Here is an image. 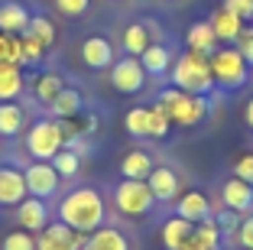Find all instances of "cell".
<instances>
[{
  "label": "cell",
  "mask_w": 253,
  "mask_h": 250,
  "mask_svg": "<svg viewBox=\"0 0 253 250\" xmlns=\"http://www.w3.org/2000/svg\"><path fill=\"white\" fill-rule=\"evenodd\" d=\"M59 221L68 228L91 234L104 224V199L94 189H72L65 199L59 201Z\"/></svg>",
  "instance_id": "cell-1"
},
{
  "label": "cell",
  "mask_w": 253,
  "mask_h": 250,
  "mask_svg": "<svg viewBox=\"0 0 253 250\" xmlns=\"http://www.w3.org/2000/svg\"><path fill=\"white\" fill-rule=\"evenodd\" d=\"M172 75V88H182L188 91V95H211V88H214V75H211V55H205V52H182L179 59L172 62L169 68Z\"/></svg>",
  "instance_id": "cell-2"
},
{
  "label": "cell",
  "mask_w": 253,
  "mask_h": 250,
  "mask_svg": "<svg viewBox=\"0 0 253 250\" xmlns=\"http://www.w3.org/2000/svg\"><path fill=\"white\" fill-rule=\"evenodd\" d=\"M156 104H163V110L169 114V120L179 124V127H195V124H201V120L208 117L205 98L188 95V91H182V88H166Z\"/></svg>",
  "instance_id": "cell-3"
},
{
  "label": "cell",
  "mask_w": 253,
  "mask_h": 250,
  "mask_svg": "<svg viewBox=\"0 0 253 250\" xmlns=\"http://www.w3.org/2000/svg\"><path fill=\"white\" fill-rule=\"evenodd\" d=\"M211 75H214V85L237 91L250 81V65L237 49H214L211 52Z\"/></svg>",
  "instance_id": "cell-4"
},
{
  "label": "cell",
  "mask_w": 253,
  "mask_h": 250,
  "mask_svg": "<svg viewBox=\"0 0 253 250\" xmlns=\"http://www.w3.org/2000/svg\"><path fill=\"white\" fill-rule=\"evenodd\" d=\"M26 150H30V156H36V159L52 162V156L59 153V150H65V137H62L59 120H36V124L26 130Z\"/></svg>",
  "instance_id": "cell-5"
},
{
  "label": "cell",
  "mask_w": 253,
  "mask_h": 250,
  "mask_svg": "<svg viewBox=\"0 0 253 250\" xmlns=\"http://www.w3.org/2000/svg\"><path fill=\"white\" fill-rule=\"evenodd\" d=\"M114 201H117V208L124 214H130V218H140V214H146L149 208H153V192H149L146 182H140V179H124V182L117 185V192H114Z\"/></svg>",
  "instance_id": "cell-6"
},
{
  "label": "cell",
  "mask_w": 253,
  "mask_h": 250,
  "mask_svg": "<svg viewBox=\"0 0 253 250\" xmlns=\"http://www.w3.org/2000/svg\"><path fill=\"white\" fill-rule=\"evenodd\" d=\"M23 179H26V192H30L33 199H52L55 192H59V172L49 159H36L30 162L26 169H23Z\"/></svg>",
  "instance_id": "cell-7"
},
{
  "label": "cell",
  "mask_w": 253,
  "mask_h": 250,
  "mask_svg": "<svg viewBox=\"0 0 253 250\" xmlns=\"http://www.w3.org/2000/svg\"><path fill=\"white\" fill-rule=\"evenodd\" d=\"M111 85L120 95H140L143 85H146V68H143V62L133 59V55L117 59L111 65Z\"/></svg>",
  "instance_id": "cell-8"
},
{
  "label": "cell",
  "mask_w": 253,
  "mask_h": 250,
  "mask_svg": "<svg viewBox=\"0 0 253 250\" xmlns=\"http://www.w3.org/2000/svg\"><path fill=\"white\" fill-rule=\"evenodd\" d=\"M82 247H84V234L62 224V221L45 224V231L36 234V250H82Z\"/></svg>",
  "instance_id": "cell-9"
},
{
  "label": "cell",
  "mask_w": 253,
  "mask_h": 250,
  "mask_svg": "<svg viewBox=\"0 0 253 250\" xmlns=\"http://www.w3.org/2000/svg\"><path fill=\"white\" fill-rule=\"evenodd\" d=\"M82 62L88 68H94V72H101V68H111L114 65V46L107 36H88L82 43Z\"/></svg>",
  "instance_id": "cell-10"
},
{
  "label": "cell",
  "mask_w": 253,
  "mask_h": 250,
  "mask_svg": "<svg viewBox=\"0 0 253 250\" xmlns=\"http://www.w3.org/2000/svg\"><path fill=\"white\" fill-rule=\"evenodd\" d=\"M16 221H20L23 231H30V234H39V231H45V224H49V208H45L42 199H23L20 208H16Z\"/></svg>",
  "instance_id": "cell-11"
},
{
  "label": "cell",
  "mask_w": 253,
  "mask_h": 250,
  "mask_svg": "<svg viewBox=\"0 0 253 250\" xmlns=\"http://www.w3.org/2000/svg\"><path fill=\"white\" fill-rule=\"evenodd\" d=\"M30 192H26V179H23L20 169H13V166H0V205H20L23 199H26Z\"/></svg>",
  "instance_id": "cell-12"
},
{
  "label": "cell",
  "mask_w": 253,
  "mask_h": 250,
  "mask_svg": "<svg viewBox=\"0 0 253 250\" xmlns=\"http://www.w3.org/2000/svg\"><path fill=\"white\" fill-rule=\"evenodd\" d=\"M146 185H149V192H153L156 201H172L175 195H179L182 182H179V176H175V169H169V166H153Z\"/></svg>",
  "instance_id": "cell-13"
},
{
  "label": "cell",
  "mask_w": 253,
  "mask_h": 250,
  "mask_svg": "<svg viewBox=\"0 0 253 250\" xmlns=\"http://www.w3.org/2000/svg\"><path fill=\"white\" fill-rule=\"evenodd\" d=\"M221 199H224V208H231V211H250L253 208V185L244 182V179H227L221 189Z\"/></svg>",
  "instance_id": "cell-14"
},
{
  "label": "cell",
  "mask_w": 253,
  "mask_h": 250,
  "mask_svg": "<svg viewBox=\"0 0 253 250\" xmlns=\"http://www.w3.org/2000/svg\"><path fill=\"white\" fill-rule=\"evenodd\" d=\"M30 10L23 7L20 0H3L0 3V33H26V26H30Z\"/></svg>",
  "instance_id": "cell-15"
},
{
  "label": "cell",
  "mask_w": 253,
  "mask_h": 250,
  "mask_svg": "<svg viewBox=\"0 0 253 250\" xmlns=\"http://www.w3.org/2000/svg\"><path fill=\"white\" fill-rule=\"evenodd\" d=\"M211 30H214V36H217V43H234V39L240 36V30H244V20H240L237 13H231V10H214L211 13Z\"/></svg>",
  "instance_id": "cell-16"
},
{
  "label": "cell",
  "mask_w": 253,
  "mask_h": 250,
  "mask_svg": "<svg viewBox=\"0 0 253 250\" xmlns=\"http://www.w3.org/2000/svg\"><path fill=\"white\" fill-rule=\"evenodd\" d=\"M82 250H130V244H126V237L117 228H104L101 224L97 231H91V237H84Z\"/></svg>",
  "instance_id": "cell-17"
},
{
  "label": "cell",
  "mask_w": 253,
  "mask_h": 250,
  "mask_svg": "<svg viewBox=\"0 0 253 250\" xmlns=\"http://www.w3.org/2000/svg\"><path fill=\"white\" fill-rule=\"evenodd\" d=\"M192 231H195V224L192 221H185V218H169L163 224V247L166 250H182L185 247V241L192 237Z\"/></svg>",
  "instance_id": "cell-18"
},
{
  "label": "cell",
  "mask_w": 253,
  "mask_h": 250,
  "mask_svg": "<svg viewBox=\"0 0 253 250\" xmlns=\"http://www.w3.org/2000/svg\"><path fill=\"white\" fill-rule=\"evenodd\" d=\"M179 218L192 221V224H198V221L211 218V205H208V199H205L201 192H185V195L179 199Z\"/></svg>",
  "instance_id": "cell-19"
},
{
  "label": "cell",
  "mask_w": 253,
  "mask_h": 250,
  "mask_svg": "<svg viewBox=\"0 0 253 250\" xmlns=\"http://www.w3.org/2000/svg\"><path fill=\"white\" fill-rule=\"evenodd\" d=\"M149 46H153V36H149V26H146V23H130V26L124 30V52H126V55L140 59Z\"/></svg>",
  "instance_id": "cell-20"
},
{
  "label": "cell",
  "mask_w": 253,
  "mask_h": 250,
  "mask_svg": "<svg viewBox=\"0 0 253 250\" xmlns=\"http://www.w3.org/2000/svg\"><path fill=\"white\" fill-rule=\"evenodd\" d=\"M120 172H124V179H140V182H146L149 172H153V156L143 153V150H130V153L124 156V162H120Z\"/></svg>",
  "instance_id": "cell-21"
},
{
  "label": "cell",
  "mask_w": 253,
  "mask_h": 250,
  "mask_svg": "<svg viewBox=\"0 0 253 250\" xmlns=\"http://www.w3.org/2000/svg\"><path fill=\"white\" fill-rule=\"evenodd\" d=\"M143 68H146V75H153V78H159V75H166L172 68V52L166 49L163 43H153L146 52L140 55Z\"/></svg>",
  "instance_id": "cell-22"
},
{
  "label": "cell",
  "mask_w": 253,
  "mask_h": 250,
  "mask_svg": "<svg viewBox=\"0 0 253 250\" xmlns=\"http://www.w3.org/2000/svg\"><path fill=\"white\" fill-rule=\"evenodd\" d=\"M23 91V65L0 62V101H16Z\"/></svg>",
  "instance_id": "cell-23"
},
{
  "label": "cell",
  "mask_w": 253,
  "mask_h": 250,
  "mask_svg": "<svg viewBox=\"0 0 253 250\" xmlns=\"http://www.w3.org/2000/svg\"><path fill=\"white\" fill-rule=\"evenodd\" d=\"M62 88H65V81H62L59 72H42L33 81V95H36L39 104H52L55 98L62 95Z\"/></svg>",
  "instance_id": "cell-24"
},
{
  "label": "cell",
  "mask_w": 253,
  "mask_h": 250,
  "mask_svg": "<svg viewBox=\"0 0 253 250\" xmlns=\"http://www.w3.org/2000/svg\"><path fill=\"white\" fill-rule=\"evenodd\" d=\"M82 107H84V98H82V91H75V88H62V95L49 104V110L55 114V120L78 117V114H82Z\"/></svg>",
  "instance_id": "cell-25"
},
{
  "label": "cell",
  "mask_w": 253,
  "mask_h": 250,
  "mask_svg": "<svg viewBox=\"0 0 253 250\" xmlns=\"http://www.w3.org/2000/svg\"><path fill=\"white\" fill-rule=\"evenodd\" d=\"M185 43H188V49H195V52H205V55H211V52L217 49V36H214V30H211V23H192V30H188V36H185Z\"/></svg>",
  "instance_id": "cell-26"
},
{
  "label": "cell",
  "mask_w": 253,
  "mask_h": 250,
  "mask_svg": "<svg viewBox=\"0 0 253 250\" xmlns=\"http://www.w3.org/2000/svg\"><path fill=\"white\" fill-rule=\"evenodd\" d=\"M26 124V114H23L20 104L13 101H0V137H16Z\"/></svg>",
  "instance_id": "cell-27"
},
{
  "label": "cell",
  "mask_w": 253,
  "mask_h": 250,
  "mask_svg": "<svg viewBox=\"0 0 253 250\" xmlns=\"http://www.w3.org/2000/svg\"><path fill=\"white\" fill-rule=\"evenodd\" d=\"M192 241L201 250H221V228H217V221L214 218L198 221V228L192 231Z\"/></svg>",
  "instance_id": "cell-28"
},
{
  "label": "cell",
  "mask_w": 253,
  "mask_h": 250,
  "mask_svg": "<svg viewBox=\"0 0 253 250\" xmlns=\"http://www.w3.org/2000/svg\"><path fill=\"white\" fill-rule=\"evenodd\" d=\"M0 62L23 65V36H16V33H0Z\"/></svg>",
  "instance_id": "cell-29"
},
{
  "label": "cell",
  "mask_w": 253,
  "mask_h": 250,
  "mask_svg": "<svg viewBox=\"0 0 253 250\" xmlns=\"http://www.w3.org/2000/svg\"><path fill=\"white\" fill-rule=\"evenodd\" d=\"M26 33H30L36 43H42L45 49L55 43V26H52V20H45V16H33L30 26H26Z\"/></svg>",
  "instance_id": "cell-30"
},
{
  "label": "cell",
  "mask_w": 253,
  "mask_h": 250,
  "mask_svg": "<svg viewBox=\"0 0 253 250\" xmlns=\"http://www.w3.org/2000/svg\"><path fill=\"white\" fill-rule=\"evenodd\" d=\"M52 166H55V172H59L62 179H72L75 172L82 169V156L72 153V150H59V153L52 156Z\"/></svg>",
  "instance_id": "cell-31"
},
{
  "label": "cell",
  "mask_w": 253,
  "mask_h": 250,
  "mask_svg": "<svg viewBox=\"0 0 253 250\" xmlns=\"http://www.w3.org/2000/svg\"><path fill=\"white\" fill-rule=\"evenodd\" d=\"M124 127L133 137H149V107H133L124 117Z\"/></svg>",
  "instance_id": "cell-32"
},
{
  "label": "cell",
  "mask_w": 253,
  "mask_h": 250,
  "mask_svg": "<svg viewBox=\"0 0 253 250\" xmlns=\"http://www.w3.org/2000/svg\"><path fill=\"white\" fill-rule=\"evenodd\" d=\"M169 127H172V120L163 110V104H153V107H149V137H153V140H163L166 133H169Z\"/></svg>",
  "instance_id": "cell-33"
},
{
  "label": "cell",
  "mask_w": 253,
  "mask_h": 250,
  "mask_svg": "<svg viewBox=\"0 0 253 250\" xmlns=\"http://www.w3.org/2000/svg\"><path fill=\"white\" fill-rule=\"evenodd\" d=\"M42 55H45V46L36 43L30 33H23V68H26V65H39Z\"/></svg>",
  "instance_id": "cell-34"
},
{
  "label": "cell",
  "mask_w": 253,
  "mask_h": 250,
  "mask_svg": "<svg viewBox=\"0 0 253 250\" xmlns=\"http://www.w3.org/2000/svg\"><path fill=\"white\" fill-rule=\"evenodd\" d=\"M3 250H36V237L30 234V231H13V234L3 237V244H0Z\"/></svg>",
  "instance_id": "cell-35"
},
{
  "label": "cell",
  "mask_w": 253,
  "mask_h": 250,
  "mask_svg": "<svg viewBox=\"0 0 253 250\" xmlns=\"http://www.w3.org/2000/svg\"><path fill=\"white\" fill-rule=\"evenodd\" d=\"M234 49L247 59V65H253V26H244V30H240V36L234 39Z\"/></svg>",
  "instance_id": "cell-36"
},
{
  "label": "cell",
  "mask_w": 253,
  "mask_h": 250,
  "mask_svg": "<svg viewBox=\"0 0 253 250\" xmlns=\"http://www.w3.org/2000/svg\"><path fill=\"white\" fill-rule=\"evenodd\" d=\"M91 0H55V10H59L62 16H82L88 13Z\"/></svg>",
  "instance_id": "cell-37"
},
{
  "label": "cell",
  "mask_w": 253,
  "mask_h": 250,
  "mask_svg": "<svg viewBox=\"0 0 253 250\" xmlns=\"http://www.w3.org/2000/svg\"><path fill=\"white\" fill-rule=\"evenodd\" d=\"M234 176L253 185V153H244V156H237V162H234Z\"/></svg>",
  "instance_id": "cell-38"
},
{
  "label": "cell",
  "mask_w": 253,
  "mask_h": 250,
  "mask_svg": "<svg viewBox=\"0 0 253 250\" xmlns=\"http://www.w3.org/2000/svg\"><path fill=\"white\" fill-rule=\"evenodd\" d=\"M224 10H231V13H237L240 20H253V0H224Z\"/></svg>",
  "instance_id": "cell-39"
},
{
  "label": "cell",
  "mask_w": 253,
  "mask_h": 250,
  "mask_svg": "<svg viewBox=\"0 0 253 250\" xmlns=\"http://www.w3.org/2000/svg\"><path fill=\"white\" fill-rule=\"evenodd\" d=\"M237 234H240V247H244V250H253V214L240 221Z\"/></svg>",
  "instance_id": "cell-40"
},
{
  "label": "cell",
  "mask_w": 253,
  "mask_h": 250,
  "mask_svg": "<svg viewBox=\"0 0 253 250\" xmlns=\"http://www.w3.org/2000/svg\"><path fill=\"white\" fill-rule=\"evenodd\" d=\"M217 221V228H221V234L224 231H237L240 224H237V211H231V208H224V214L221 218H214Z\"/></svg>",
  "instance_id": "cell-41"
},
{
  "label": "cell",
  "mask_w": 253,
  "mask_h": 250,
  "mask_svg": "<svg viewBox=\"0 0 253 250\" xmlns=\"http://www.w3.org/2000/svg\"><path fill=\"white\" fill-rule=\"evenodd\" d=\"M244 120H247V127L253 130V98L247 101V107H244Z\"/></svg>",
  "instance_id": "cell-42"
},
{
  "label": "cell",
  "mask_w": 253,
  "mask_h": 250,
  "mask_svg": "<svg viewBox=\"0 0 253 250\" xmlns=\"http://www.w3.org/2000/svg\"><path fill=\"white\" fill-rule=\"evenodd\" d=\"M182 250H201V247H198V244L192 241V237H188V241H185V247H182Z\"/></svg>",
  "instance_id": "cell-43"
}]
</instances>
